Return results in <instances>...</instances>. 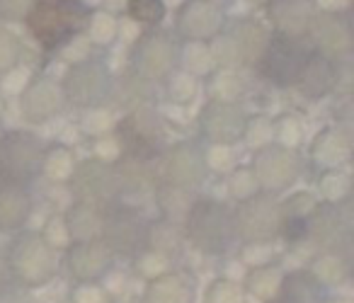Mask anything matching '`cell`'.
<instances>
[{
  "instance_id": "obj_56",
  "label": "cell",
  "mask_w": 354,
  "mask_h": 303,
  "mask_svg": "<svg viewBox=\"0 0 354 303\" xmlns=\"http://www.w3.org/2000/svg\"><path fill=\"white\" fill-rule=\"evenodd\" d=\"M6 134H8V129H6V124L0 122V148H3V141H6Z\"/></svg>"
},
{
  "instance_id": "obj_11",
  "label": "cell",
  "mask_w": 354,
  "mask_h": 303,
  "mask_svg": "<svg viewBox=\"0 0 354 303\" xmlns=\"http://www.w3.org/2000/svg\"><path fill=\"white\" fill-rule=\"evenodd\" d=\"M114 136L122 151L158 156L167 146L165 117L153 104H138L124 112L119 122H114Z\"/></svg>"
},
{
  "instance_id": "obj_55",
  "label": "cell",
  "mask_w": 354,
  "mask_h": 303,
  "mask_svg": "<svg viewBox=\"0 0 354 303\" xmlns=\"http://www.w3.org/2000/svg\"><path fill=\"white\" fill-rule=\"evenodd\" d=\"M10 282V277H8V264H6V250L0 248V291L6 288V284Z\"/></svg>"
},
{
  "instance_id": "obj_17",
  "label": "cell",
  "mask_w": 354,
  "mask_h": 303,
  "mask_svg": "<svg viewBox=\"0 0 354 303\" xmlns=\"http://www.w3.org/2000/svg\"><path fill=\"white\" fill-rule=\"evenodd\" d=\"M17 104H20L22 119L39 127V124H49L51 119L61 117L68 102H66L59 78L39 73L27 80L22 93L17 95Z\"/></svg>"
},
{
  "instance_id": "obj_52",
  "label": "cell",
  "mask_w": 354,
  "mask_h": 303,
  "mask_svg": "<svg viewBox=\"0 0 354 303\" xmlns=\"http://www.w3.org/2000/svg\"><path fill=\"white\" fill-rule=\"evenodd\" d=\"M37 0H0V20L6 22H25Z\"/></svg>"
},
{
  "instance_id": "obj_40",
  "label": "cell",
  "mask_w": 354,
  "mask_h": 303,
  "mask_svg": "<svg viewBox=\"0 0 354 303\" xmlns=\"http://www.w3.org/2000/svg\"><path fill=\"white\" fill-rule=\"evenodd\" d=\"M272 131H274V143L284 148H296L301 151V143L306 138V129L296 114H279L277 119H272Z\"/></svg>"
},
{
  "instance_id": "obj_35",
  "label": "cell",
  "mask_w": 354,
  "mask_h": 303,
  "mask_svg": "<svg viewBox=\"0 0 354 303\" xmlns=\"http://www.w3.org/2000/svg\"><path fill=\"white\" fill-rule=\"evenodd\" d=\"M315 192H318V201H328V204H344L352 201V177L347 170H323L318 172L315 180Z\"/></svg>"
},
{
  "instance_id": "obj_23",
  "label": "cell",
  "mask_w": 354,
  "mask_h": 303,
  "mask_svg": "<svg viewBox=\"0 0 354 303\" xmlns=\"http://www.w3.org/2000/svg\"><path fill=\"white\" fill-rule=\"evenodd\" d=\"M315 12V0H267V20L274 30L272 35L306 37Z\"/></svg>"
},
{
  "instance_id": "obj_36",
  "label": "cell",
  "mask_w": 354,
  "mask_h": 303,
  "mask_svg": "<svg viewBox=\"0 0 354 303\" xmlns=\"http://www.w3.org/2000/svg\"><path fill=\"white\" fill-rule=\"evenodd\" d=\"M177 71L194 75V78H207L209 73L216 71L209 54V44H199V42H183L180 44V56H177Z\"/></svg>"
},
{
  "instance_id": "obj_32",
  "label": "cell",
  "mask_w": 354,
  "mask_h": 303,
  "mask_svg": "<svg viewBox=\"0 0 354 303\" xmlns=\"http://www.w3.org/2000/svg\"><path fill=\"white\" fill-rule=\"evenodd\" d=\"M75 165H78V156H75V151L68 143L64 141L46 143L39 165V177L51 182V185H68V180L73 177Z\"/></svg>"
},
{
  "instance_id": "obj_18",
  "label": "cell",
  "mask_w": 354,
  "mask_h": 303,
  "mask_svg": "<svg viewBox=\"0 0 354 303\" xmlns=\"http://www.w3.org/2000/svg\"><path fill=\"white\" fill-rule=\"evenodd\" d=\"M226 27V12L216 0H183L175 10V35L183 42L209 44Z\"/></svg>"
},
{
  "instance_id": "obj_54",
  "label": "cell",
  "mask_w": 354,
  "mask_h": 303,
  "mask_svg": "<svg viewBox=\"0 0 354 303\" xmlns=\"http://www.w3.org/2000/svg\"><path fill=\"white\" fill-rule=\"evenodd\" d=\"M30 78L32 75H27L25 71H22V66H15V68H10L8 73H3V85H0V90H3V95H20Z\"/></svg>"
},
{
  "instance_id": "obj_3",
  "label": "cell",
  "mask_w": 354,
  "mask_h": 303,
  "mask_svg": "<svg viewBox=\"0 0 354 303\" xmlns=\"http://www.w3.org/2000/svg\"><path fill=\"white\" fill-rule=\"evenodd\" d=\"M90 12L83 0H37L25 25L41 49L56 51L85 35Z\"/></svg>"
},
{
  "instance_id": "obj_16",
  "label": "cell",
  "mask_w": 354,
  "mask_h": 303,
  "mask_svg": "<svg viewBox=\"0 0 354 303\" xmlns=\"http://www.w3.org/2000/svg\"><path fill=\"white\" fill-rule=\"evenodd\" d=\"M146 223L148 219L127 201H117L114 206L104 209V223H102V240L119 255H133L143 248L146 238Z\"/></svg>"
},
{
  "instance_id": "obj_27",
  "label": "cell",
  "mask_w": 354,
  "mask_h": 303,
  "mask_svg": "<svg viewBox=\"0 0 354 303\" xmlns=\"http://www.w3.org/2000/svg\"><path fill=\"white\" fill-rule=\"evenodd\" d=\"M328 291L342 286L352 277V259L347 250H318L310 252L308 262L304 264Z\"/></svg>"
},
{
  "instance_id": "obj_22",
  "label": "cell",
  "mask_w": 354,
  "mask_h": 303,
  "mask_svg": "<svg viewBox=\"0 0 354 303\" xmlns=\"http://www.w3.org/2000/svg\"><path fill=\"white\" fill-rule=\"evenodd\" d=\"M158 156H146V153L122 151L119 158L112 163L114 177H117L122 199L129 194H143L151 192L158 182Z\"/></svg>"
},
{
  "instance_id": "obj_24",
  "label": "cell",
  "mask_w": 354,
  "mask_h": 303,
  "mask_svg": "<svg viewBox=\"0 0 354 303\" xmlns=\"http://www.w3.org/2000/svg\"><path fill=\"white\" fill-rule=\"evenodd\" d=\"M141 303H199L197 284L183 269H170L151 282H143Z\"/></svg>"
},
{
  "instance_id": "obj_44",
  "label": "cell",
  "mask_w": 354,
  "mask_h": 303,
  "mask_svg": "<svg viewBox=\"0 0 354 303\" xmlns=\"http://www.w3.org/2000/svg\"><path fill=\"white\" fill-rule=\"evenodd\" d=\"M257 192H260V187H257L255 175H252L248 165L233 167V170L226 175V194H228V199H231L233 204L250 199V196L257 194Z\"/></svg>"
},
{
  "instance_id": "obj_33",
  "label": "cell",
  "mask_w": 354,
  "mask_h": 303,
  "mask_svg": "<svg viewBox=\"0 0 354 303\" xmlns=\"http://www.w3.org/2000/svg\"><path fill=\"white\" fill-rule=\"evenodd\" d=\"M64 216H66V226H68V233L73 240L102 238L104 209H95V206L73 201Z\"/></svg>"
},
{
  "instance_id": "obj_49",
  "label": "cell",
  "mask_w": 354,
  "mask_h": 303,
  "mask_svg": "<svg viewBox=\"0 0 354 303\" xmlns=\"http://www.w3.org/2000/svg\"><path fill=\"white\" fill-rule=\"evenodd\" d=\"M39 235L51 245V248L59 250L61 255H64V250L73 243V238H71V233H68V226H66V216L64 214L46 216L44 226L39 228Z\"/></svg>"
},
{
  "instance_id": "obj_14",
  "label": "cell",
  "mask_w": 354,
  "mask_h": 303,
  "mask_svg": "<svg viewBox=\"0 0 354 303\" xmlns=\"http://www.w3.org/2000/svg\"><path fill=\"white\" fill-rule=\"evenodd\" d=\"M248 117L241 102L207 100L197 114V134L207 146H238Z\"/></svg>"
},
{
  "instance_id": "obj_31",
  "label": "cell",
  "mask_w": 354,
  "mask_h": 303,
  "mask_svg": "<svg viewBox=\"0 0 354 303\" xmlns=\"http://www.w3.org/2000/svg\"><path fill=\"white\" fill-rule=\"evenodd\" d=\"M151 100H153V83L143 80L131 68H127L117 78H112L109 102H114V107L129 112V109L138 107V104H151Z\"/></svg>"
},
{
  "instance_id": "obj_39",
  "label": "cell",
  "mask_w": 354,
  "mask_h": 303,
  "mask_svg": "<svg viewBox=\"0 0 354 303\" xmlns=\"http://www.w3.org/2000/svg\"><path fill=\"white\" fill-rule=\"evenodd\" d=\"M175 259L165 257V255L156 252V250L141 248L136 255H133V274H136L141 282H151V279L160 277V274L175 269Z\"/></svg>"
},
{
  "instance_id": "obj_46",
  "label": "cell",
  "mask_w": 354,
  "mask_h": 303,
  "mask_svg": "<svg viewBox=\"0 0 354 303\" xmlns=\"http://www.w3.org/2000/svg\"><path fill=\"white\" fill-rule=\"evenodd\" d=\"M107 282H73L68 291V303H114Z\"/></svg>"
},
{
  "instance_id": "obj_28",
  "label": "cell",
  "mask_w": 354,
  "mask_h": 303,
  "mask_svg": "<svg viewBox=\"0 0 354 303\" xmlns=\"http://www.w3.org/2000/svg\"><path fill=\"white\" fill-rule=\"evenodd\" d=\"M281 303H328L330 291L306 267L284 269L279 286Z\"/></svg>"
},
{
  "instance_id": "obj_12",
  "label": "cell",
  "mask_w": 354,
  "mask_h": 303,
  "mask_svg": "<svg viewBox=\"0 0 354 303\" xmlns=\"http://www.w3.org/2000/svg\"><path fill=\"white\" fill-rule=\"evenodd\" d=\"M66 187L71 192V199L78 204L95 206V209H109L117 201H122V192H119L112 163L97 160L93 156L78 160L73 177Z\"/></svg>"
},
{
  "instance_id": "obj_2",
  "label": "cell",
  "mask_w": 354,
  "mask_h": 303,
  "mask_svg": "<svg viewBox=\"0 0 354 303\" xmlns=\"http://www.w3.org/2000/svg\"><path fill=\"white\" fill-rule=\"evenodd\" d=\"M6 250L8 277L17 286L27 291H39L49 286L64 267V257L59 250H54L39 230H20L10 238Z\"/></svg>"
},
{
  "instance_id": "obj_50",
  "label": "cell",
  "mask_w": 354,
  "mask_h": 303,
  "mask_svg": "<svg viewBox=\"0 0 354 303\" xmlns=\"http://www.w3.org/2000/svg\"><path fill=\"white\" fill-rule=\"evenodd\" d=\"M80 129H83L85 136L100 138V136H104V134L114 131V122L102 107L83 109V114H80Z\"/></svg>"
},
{
  "instance_id": "obj_41",
  "label": "cell",
  "mask_w": 354,
  "mask_h": 303,
  "mask_svg": "<svg viewBox=\"0 0 354 303\" xmlns=\"http://www.w3.org/2000/svg\"><path fill=\"white\" fill-rule=\"evenodd\" d=\"M85 35L93 44L97 46H109L119 35V25L117 17L107 10H93L90 12L88 27H85Z\"/></svg>"
},
{
  "instance_id": "obj_5",
  "label": "cell",
  "mask_w": 354,
  "mask_h": 303,
  "mask_svg": "<svg viewBox=\"0 0 354 303\" xmlns=\"http://www.w3.org/2000/svg\"><path fill=\"white\" fill-rule=\"evenodd\" d=\"M248 167L255 175L260 192L279 196L284 192H289L291 187H296V182L304 177L306 156L301 151H296V148L270 143V146L252 151Z\"/></svg>"
},
{
  "instance_id": "obj_45",
  "label": "cell",
  "mask_w": 354,
  "mask_h": 303,
  "mask_svg": "<svg viewBox=\"0 0 354 303\" xmlns=\"http://www.w3.org/2000/svg\"><path fill=\"white\" fill-rule=\"evenodd\" d=\"M241 143H245L250 151H257V148H265L270 143H274L272 117H267V114H250L245 122V129H243Z\"/></svg>"
},
{
  "instance_id": "obj_6",
  "label": "cell",
  "mask_w": 354,
  "mask_h": 303,
  "mask_svg": "<svg viewBox=\"0 0 354 303\" xmlns=\"http://www.w3.org/2000/svg\"><path fill=\"white\" fill-rule=\"evenodd\" d=\"M180 42L165 30H146L133 39L129 49V68L148 83H162L177 71Z\"/></svg>"
},
{
  "instance_id": "obj_10",
  "label": "cell",
  "mask_w": 354,
  "mask_h": 303,
  "mask_svg": "<svg viewBox=\"0 0 354 303\" xmlns=\"http://www.w3.org/2000/svg\"><path fill=\"white\" fill-rule=\"evenodd\" d=\"M349 238H352V201L344 204L318 201L301 228L299 245H308L310 252L347 250Z\"/></svg>"
},
{
  "instance_id": "obj_1",
  "label": "cell",
  "mask_w": 354,
  "mask_h": 303,
  "mask_svg": "<svg viewBox=\"0 0 354 303\" xmlns=\"http://www.w3.org/2000/svg\"><path fill=\"white\" fill-rule=\"evenodd\" d=\"M187 245L207 257H223L238 245L233 228V204L216 196H202L192 201L183 219Z\"/></svg>"
},
{
  "instance_id": "obj_19",
  "label": "cell",
  "mask_w": 354,
  "mask_h": 303,
  "mask_svg": "<svg viewBox=\"0 0 354 303\" xmlns=\"http://www.w3.org/2000/svg\"><path fill=\"white\" fill-rule=\"evenodd\" d=\"M61 257L73 282H104L117 264V252L102 238L73 240Z\"/></svg>"
},
{
  "instance_id": "obj_29",
  "label": "cell",
  "mask_w": 354,
  "mask_h": 303,
  "mask_svg": "<svg viewBox=\"0 0 354 303\" xmlns=\"http://www.w3.org/2000/svg\"><path fill=\"white\" fill-rule=\"evenodd\" d=\"M281 277H284V267L277 259V262H267L260 264V267L245 269L241 277V284L245 288L248 298H252L257 303H270L277 301V296H279Z\"/></svg>"
},
{
  "instance_id": "obj_51",
  "label": "cell",
  "mask_w": 354,
  "mask_h": 303,
  "mask_svg": "<svg viewBox=\"0 0 354 303\" xmlns=\"http://www.w3.org/2000/svg\"><path fill=\"white\" fill-rule=\"evenodd\" d=\"M277 245H238V262L245 269L277 262Z\"/></svg>"
},
{
  "instance_id": "obj_37",
  "label": "cell",
  "mask_w": 354,
  "mask_h": 303,
  "mask_svg": "<svg viewBox=\"0 0 354 303\" xmlns=\"http://www.w3.org/2000/svg\"><path fill=\"white\" fill-rule=\"evenodd\" d=\"M199 303H250L245 288H243L241 279L228 277V274H218L204 286Z\"/></svg>"
},
{
  "instance_id": "obj_15",
  "label": "cell",
  "mask_w": 354,
  "mask_h": 303,
  "mask_svg": "<svg viewBox=\"0 0 354 303\" xmlns=\"http://www.w3.org/2000/svg\"><path fill=\"white\" fill-rule=\"evenodd\" d=\"M44 148L46 143L39 134L30 129H8L6 141L0 148V175L32 185L39 177Z\"/></svg>"
},
{
  "instance_id": "obj_38",
  "label": "cell",
  "mask_w": 354,
  "mask_h": 303,
  "mask_svg": "<svg viewBox=\"0 0 354 303\" xmlns=\"http://www.w3.org/2000/svg\"><path fill=\"white\" fill-rule=\"evenodd\" d=\"M245 85L238 78L236 71L228 68H216L214 73L207 75V93L209 100H226V102H238V98L243 95Z\"/></svg>"
},
{
  "instance_id": "obj_20",
  "label": "cell",
  "mask_w": 354,
  "mask_h": 303,
  "mask_svg": "<svg viewBox=\"0 0 354 303\" xmlns=\"http://www.w3.org/2000/svg\"><path fill=\"white\" fill-rule=\"evenodd\" d=\"M35 214V192L27 182L0 175V235H15L27 228Z\"/></svg>"
},
{
  "instance_id": "obj_34",
  "label": "cell",
  "mask_w": 354,
  "mask_h": 303,
  "mask_svg": "<svg viewBox=\"0 0 354 303\" xmlns=\"http://www.w3.org/2000/svg\"><path fill=\"white\" fill-rule=\"evenodd\" d=\"M151 192H153V201H156L158 216L180 221V223H183L185 214L189 211L192 201L199 196V194H194V192L180 190V187L165 185V182H156V187H153Z\"/></svg>"
},
{
  "instance_id": "obj_30",
  "label": "cell",
  "mask_w": 354,
  "mask_h": 303,
  "mask_svg": "<svg viewBox=\"0 0 354 303\" xmlns=\"http://www.w3.org/2000/svg\"><path fill=\"white\" fill-rule=\"evenodd\" d=\"M185 245H187V240H185V230H183V223H180V221L158 216V219H151L146 223L143 248L156 250V252L175 259L177 255L183 252Z\"/></svg>"
},
{
  "instance_id": "obj_48",
  "label": "cell",
  "mask_w": 354,
  "mask_h": 303,
  "mask_svg": "<svg viewBox=\"0 0 354 303\" xmlns=\"http://www.w3.org/2000/svg\"><path fill=\"white\" fill-rule=\"evenodd\" d=\"M204 160H207V170L209 175L216 172V175L226 177L233 167H238V156H236V146H207L204 143Z\"/></svg>"
},
{
  "instance_id": "obj_4",
  "label": "cell",
  "mask_w": 354,
  "mask_h": 303,
  "mask_svg": "<svg viewBox=\"0 0 354 303\" xmlns=\"http://www.w3.org/2000/svg\"><path fill=\"white\" fill-rule=\"evenodd\" d=\"M233 228L238 245H277L284 235L279 196L257 192L233 204Z\"/></svg>"
},
{
  "instance_id": "obj_57",
  "label": "cell",
  "mask_w": 354,
  "mask_h": 303,
  "mask_svg": "<svg viewBox=\"0 0 354 303\" xmlns=\"http://www.w3.org/2000/svg\"><path fill=\"white\" fill-rule=\"evenodd\" d=\"M270 303H281V301H279V298H277V301H270Z\"/></svg>"
},
{
  "instance_id": "obj_43",
  "label": "cell",
  "mask_w": 354,
  "mask_h": 303,
  "mask_svg": "<svg viewBox=\"0 0 354 303\" xmlns=\"http://www.w3.org/2000/svg\"><path fill=\"white\" fill-rule=\"evenodd\" d=\"M162 83H165V95L172 104L194 102V98H197V93H199V78L185 73V71H175V73L167 80H162Z\"/></svg>"
},
{
  "instance_id": "obj_25",
  "label": "cell",
  "mask_w": 354,
  "mask_h": 303,
  "mask_svg": "<svg viewBox=\"0 0 354 303\" xmlns=\"http://www.w3.org/2000/svg\"><path fill=\"white\" fill-rule=\"evenodd\" d=\"M223 32L231 37L233 46H236L238 64L257 66L260 56L265 54L267 42H270V32L265 30V25L252 17H241V20H233L231 25L226 22Z\"/></svg>"
},
{
  "instance_id": "obj_9",
  "label": "cell",
  "mask_w": 354,
  "mask_h": 303,
  "mask_svg": "<svg viewBox=\"0 0 354 303\" xmlns=\"http://www.w3.org/2000/svg\"><path fill=\"white\" fill-rule=\"evenodd\" d=\"M112 78V71L102 59H75L59 83L68 104L78 109H95L109 102Z\"/></svg>"
},
{
  "instance_id": "obj_21",
  "label": "cell",
  "mask_w": 354,
  "mask_h": 303,
  "mask_svg": "<svg viewBox=\"0 0 354 303\" xmlns=\"http://www.w3.org/2000/svg\"><path fill=\"white\" fill-rule=\"evenodd\" d=\"M308 160L318 172L344 170L352 160V131L339 124L320 129L310 141Z\"/></svg>"
},
{
  "instance_id": "obj_42",
  "label": "cell",
  "mask_w": 354,
  "mask_h": 303,
  "mask_svg": "<svg viewBox=\"0 0 354 303\" xmlns=\"http://www.w3.org/2000/svg\"><path fill=\"white\" fill-rule=\"evenodd\" d=\"M165 0H127V15L136 25H146L148 30L165 20Z\"/></svg>"
},
{
  "instance_id": "obj_53",
  "label": "cell",
  "mask_w": 354,
  "mask_h": 303,
  "mask_svg": "<svg viewBox=\"0 0 354 303\" xmlns=\"http://www.w3.org/2000/svg\"><path fill=\"white\" fill-rule=\"evenodd\" d=\"M122 153V146H119L117 136L112 134H104L100 138H93V158L97 160H104V163H114Z\"/></svg>"
},
{
  "instance_id": "obj_47",
  "label": "cell",
  "mask_w": 354,
  "mask_h": 303,
  "mask_svg": "<svg viewBox=\"0 0 354 303\" xmlns=\"http://www.w3.org/2000/svg\"><path fill=\"white\" fill-rule=\"evenodd\" d=\"M22 54H25V44L20 35L12 32L10 27L0 25V73H8L10 68L20 66Z\"/></svg>"
},
{
  "instance_id": "obj_7",
  "label": "cell",
  "mask_w": 354,
  "mask_h": 303,
  "mask_svg": "<svg viewBox=\"0 0 354 303\" xmlns=\"http://www.w3.org/2000/svg\"><path fill=\"white\" fill-rule=\"evenodd\" d=\"M158 182L175 185L180 190H187L199 194L204 182L209 180L207 160H204V143L183 138V141L167 143L158 153Z\"/></svg>"
},
{
  "instance_id": "obj_8",
  "label": "cell",
  "mask_w": 354,
  "mask_h": 303,
  "mask_svg": "<svg viewBox=\"0 0 354 303\" xmlns=\"http://www.w3.org/2000/svg\"><path fill=\"white\" fill-rule=\"evenodd\" d=\"M310 54H313V49L306 42V37L270 35L265 54L260 56L255 68L270 85L279 90H289L299 83V75Z\"/></svg>"
},
{
  "instance_id": "obj_26",
  "label": "cell",
  "mask_w": 354,
  "mask_h": 303,
  "mask_svg": "<svg viewBox=\"0 0 354 303\" xmlns=\"http://www.w3.org/2000/svg\"><path fill=\"white\" fill-rule=\"evenodd\" d=\"M335 78H337V64L313 51L310 59L306 61L294 90L306 100H323L335 90Z\"/></svg>"
},
{
  "instance_id": "obj_13",
  "label": "cell",
  "mask_w": 354,
  "mask_h": 303,
  "mask_svg": "<svg viewBox=\"0 0 354 303\" xmlns=\"http://www.w3.org/2000/svg\"><path fill=\"white\" fill-rule=\"evenodd\" d=\"M306 42L315 54L335 61H349L354 49V25L349 10H318L306 32Z\"/></svg>"
}]
</instances>
